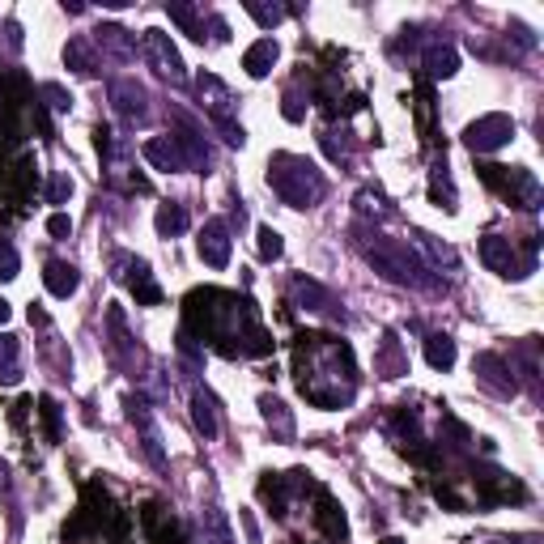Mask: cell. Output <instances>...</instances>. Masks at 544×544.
<instances>
[{
    "mask_svg": "<svg viewBox=\"0 0 544 544\" xmlns=\"http://www.w3.org/2000/svg\"><path fill=\"white\" fill-rule=\"evenodd\" d=\"M183 320H188V332H200V340H208L225 357L272 353V337L264 332L251 298L225 294V289H192L183 303Z\"/></svg>",
    "mask_w": 544,
    "mask_h": 544,
    "instance_id": "1",
    "label": "cell"
},
{
    "mask_svg": "<svg viewBox=\"0 0 544 544\" xmlns=\"http://www.w3.org/2000/svg\"><path fill=\"white\" fill-rule=\"evenodd\" d=\"M268 188L289 208H315L328 196V179L315 162L298 158V154H272L268 162Z\"/></svg>",
    "mask_w": 544,
    "mask_h": 544,
    "instance_id": "2",
    "label": "cell"
},
{
    "mask_svg": "<svg viewBox=\"0 0 544 544\" xmlns=\"http://www.w3.org/2000/svg\"><path fill=\"white\" fill-rule=\"evenodd\" d=\"M374 247H366V259L374 264V272H383L387 281H396V285H421V289H438V281L430 276V268L421 264V259L400 247V242L383 239V234H374Z\"/></svg>",
    "mask_w": 544,
    "mask_h": 544,
    "instance_id": "3",
    "label": "cell"
},
{
    "mask_svg": "<svg viewBox=\"0 0 544 544\" xmlns=\"http://www.w3.org/2000/svg\"><path fill=\"white\" fill-rule=\"evenodd\" d=\"M196 94H200V107L208 111L213 128L222 132V141L239 149V145L247 141V132H242V124H234V119H230V111H234V94H230V90H225V85L213 77V73H200V77H196Z\"/></svg>",
    "mask_w": 544,
    "mask_h": 544,
    "instance_id": "4",
    "label": "cell"
},
{
    "mask_svg": "<svg viewBox=\"0 0 544 544\" xmlns=\"http://www.w3.org/2000/svg\"><path fill=\"white\" fill-rule=\"evenodd\" d=\"M480 179L494 188L497 196H506L514 208H540V183H536V175L531 171H523V166H477Z\"/></svg>",
    "mask_w": 544,
    "mask_h": 544,
    "instance_id": "5",
    "label": "cell"
},
{
    "mask_svg": "<svg viewBox=\"0 0 544 544\" xmlns=\"http://www.w3.org/2000/svg\"><path fill=\"white\" fill-rule=\"evenodd\" d=\"M514 141V119L511 115H480L464 128V145L472 154H494L502 145Z\"/></svg>",
    "mask_w": 544,
    "mask_h": 544,
    "instance_id": "6",
    "label": "cell"
},
{
    "mask_svg": "<svg viewBox=\"0 0 544 544\" xmlns=\"http://www.w3.org/2000/svg\"><path fill=\"white\" fill-rule=\"evenodd\" d=\"M480 259H485L497 276H514V281H519V276H528V272L536 268V259L519 256V251H514V242L502 239V234H485V239H480Z\"/></svg>",
    "mask_w": 544,
    "mask_h": 544,
    "instance_id": "7",
    "label": "cell"
},
{
    "mask_svg": "<svg viewBox=\"0 0 544 544\" xmlns=\"http://www.w3.org/2000/svg\"><path fill=\"white\" fill-rule=\"evenodd\" d=\"M145 51H149V60H154V68H158L166 81H175V85H183L188 81V68H183V56H179V48L171 43V34L162 31H145Z\"/></svg>",
    "mask_w": 544,
    "mask_h": 544,
    "instance_id": "8",
    "label": "cell"
},
{
    "mask_svg": "<svg viewBox=\"0 0 544 544\" xmlns=\"http://www.w3.org/2000/svg\"><path fill=\"white\" fill-rule=\"evenodd\" d=\"M472 370H477L480 387H489V391H494V396H502V400H511L514 391H519V383H514V370L506 366L497 353H477Z\"/></svg>",
    "mask_w": 544,
    "mask_h": 544,
    "instance_id": "9",
    "label": "cell"
},
{
    "mask_svg": "<svg viewBox=\"0 0 544 544\" xmlns=\"http://www.w3.org/2000/svg\"><path fill=\"white\" fill-rule=\"evenodd\" d=\"M477 497L480 506H497V502H528V489L506 472H480L477 477Z\"/></svg>",
    "mask_w": 544,
    "mask_h": 544,
    "instance_id": "10",
    "label": "cell"
},
{
    "mask_svg": "<svg viewBox=\"0 0 544 544\" xmlns=\"http://www.w3.org/2000/svg\"><path fill=\"white\" fill-rule=\"evenodd\" d=\"M315 528H320L332 544H345V540H349V519H345L340 502L328 494V489H315Z\"/></svg>",
    "mask_w": 544,
    "mask_h": 544,
    "instance_id": "11",
    "label": "cell"
},
{
    "mask_svg": "<svg viewBox=\"0 0 544 544\" xmlns=\"http://www.w3.org/2000/svg\"><path fill=\"white\" fill-rule=\"evenodd\" d=\"M196 247H200V259H205L208 268H225V264H230V225H225L222 217L205 222Z\"/></svg>",
    "mask_w": 544,
    "mask_h": 544,
    "instance_id": "12",
    "label": "cell"
},
{
    "mask_svg": "<svg viewBox=\"0 0 544 544\" xmlns=\"http://www.w3.org/2000/svg\"><path fill=\"white\" fill-rule=\"evenodd\" d=\"M294 298L303 303V311H315V315H332V320L345 323V311H340V303L320 285V281H311V276H294Z\"/></svg>",
    "mask_w": 544,
    "mask_h": 544,
    "instance_id": "13",
    "label": "cell"
},
{
    "mask_svg": "<svg viewBox=\"0 0 544 544\" xmlns=\"http://www.w3.org/2000/svg\"><path fill=\"white\" fill-rule=\"evenodd\" d=\"M111 98H115V111L124 115L128 124H145V119H149V107H145L149 94H145L136 81H119V85L111 90Z\"/></svg>",
    "mask_w": 544,
    "mask_h": 544,
    "instance_id": "14",
    "label": "cell"
},
{
    "mask_svg": "<svg viewBox=\"0 0 544 544\" xmlns=\"http://www.w3.org/2000/svg\"><path fill=\"white\" fill-rule=\"evenodd\" d=\"M145 162L149 166H158L166 175H175V171H188V162H183V149H179L175 136H154V141H145Z\"/></svg>",
    "mask_w": 544,
    "mask_h": 544,
    "instance_id": "15",
    "label": "cell"
},
{
    "mask_svg": "<svg viewBox=\"0 0 544 544\" xmlns=\"http://www.w3.org/2000/svg\"><path fill=\"white\" fill-rule=\"evenodd\" d=\"M145 531H149V540L154 544H183V531L171 514H162L158 502H149L145 506Z\"/></svg>",
    "mask_w": 544,
    "mask_h": 544,
    "instance_id": "16",
    "label": "cell"
},
{
    "mask_svg": "<svg viewBox=\"0 0 544 544\" xmlns=\"http://www.w3.org/2000/svg\"><path fill=\"white\" fill-rule=\"evenodd\" d=\"M259 497H264V506H268L276 519H285L289 514V477L264 472V477H259Z\"/></svg>",
    "mask_w": 544,
    "mask_h": 544,
    "instance_id": "17",
    "label": "cell"
},
{
    "mask_svg": "<svg viewBox=\"0 0 544 544\" xmlns=\"http://www.w3.org/2000/svg\"><path fill=\"white\" fill-rule=\"evenodd\" d=\"M276 56H281V48H276V39H259V43H251L247 48V56H242V68H247V77H268L272 65H276Z\"/></svg>",
    "mask_w": 544,
    "mask_h": 544,
    "instance_id": "18",
    "label": "cell"
},
{
    "mask_svg": "<svg viewBox=\"0 0 544 544\" xmlns=\"http://www.w3.org/2000/svg\"><path fill=\"white\" fill-rule=\"evenodd\" d=\"M43 281H48V289L56 298H73L81 285V272L73 268V264H65V259H51L48 272H43Z\"/></svg>",
    "mask_w": 544,
    "mask_h": 544,
    "instance_id": "19",
    "label": "cell"
},
{
    "mask_svg": "<svg viewBox=\"0 0 544 544\" xmlns=\"http://www.w3.org/2000/svg\"><path fill=\"white\" fill-rule=\"evenodd\" d=\"M374 370H379L383 379H400L404 370H408V362H404V353H400V340L391 337V332L383 337V349L374 357Z\"/></svg>",
    "mask_w": 544,
    "mask_h": 544,
    "instance_id": "20",
    "label": "cell"
},
{
    "mask_svg": "<svg viewBox=\"0 0 544 544\" xmlns=\"http://www.w3.org/2000/svg\"><path fill=\"white\" fill-rule=\"evenodd\" d=\"M22 345H17V337H0V383L4 387H13V383H22Z\"/></svg>",
    "mask_w": 544,
    "mask_h": 544,
    "instance_id": "21",
    "label": "cell"
},
{
    "mask_svg": "<svg viewBox=\"0 0 544 544\" xmlns=\"http://www.w3.org/2000/svg\"><path fill=\"white\" fill-rule=\"evenodd\" d=\"M426 362H430L434 370H451L455 366V340H451L447 332H430V337H426Z\"/></svg>",
    "mask_w": 544,
    "mask_h": 544,
    "instance_id": "22",
    "label": "cell"
},
{
    "mask_svg": "<svg viewBox=\"0 0 544 544\" xmlns=\"http://www.w3.org/2000/svg\"><path fill=\"white\" fill-rule=\"evenodd\" d=\"M132 294H136V303L145 306H158L162 303V289L154 285V276H149V264H141V259H132Z\"/></svg>",
    "mask_w": 544,
    "mask_h": 544,
    "instance_id": "23",
    "label": "cell"
},
{
    "mask_svg": "<svg viewBox=\"0 0 544 544\" xmlns=\"http://www.w3.org/2000/svg\"><path fill=\"white\" fill-rule=\"evenodd\" d=\"M65 65L73 68V73H81V77H94V73H98V60H94V51H90L85 39H68Z\"/></svg>",
    "mask_w": 544,
    "mask_h": 544,
    "instance_id": "24",
    "label": "cell"
},
{
    "mask_svg": "<svg viewBox=\"0 0 544 544\" xmlns=\"http://www.w3.org/2000/svg\"><path fill=\"white\" fill-rule=\"evenodd\" d=\"M430 200H434L438 208L455 213V183H451V175H447V162H438V166H434V175H430Z\"/></svg>",
    "mask_w": 544,
    "mask_h": 544,
    "instance_id": "25",
    "label": "cell"
},
{
    "mask_svg": "<svg viewBox=\"0 0 544 544\" xmlns=\"http://www.w3.org/2000/svg\"><path fill=\"white\" fill-rule=\"evenodd\" d=\"M259 408H264V421L268 426H276V438H294V417H289V408L276 396H259Z\"/></svg>",
    "mask_w": 544,
    "mask_h": 544,
    "instance_id": "26",
    "label": "cell"
},
{
    "mask_svg": "<svg viewBox=\"0 0 544 544\" xmlns=\"http://www.w3.org/2000/svg\"><path fill=\"white\" fill-rule=\"evenodd\" d=\"M455 68H460V56H455V48H430V51H426V73H430L434 81L455 77Z\"/></svg>",
    "mask_w": 544,
    "mask_h": 544,
    "instance_id": "27",
    "label": "cell"
},
{
    "mask_svg": "<svg viewBox=\"0 0 544 544\" xmlns=\"http://www.w3.org/2000/svg\"><path fill=\"white\" fill-rule=\"evenodd\" d=\"M154 225H158L162 239H175V234L188 230V208H183V205H162L158 217H154Z\"/></svg>",
    "mask_w": 544,
    "mask_h": 544,
    "instance_id": "28",
    "label": "cell"
},
{
    "mask_svg": "<svg viewBox=\"0 0 544 544\" xmlns=\"http://www.w3.org/2000/svg\"><path fill=\"white\" fill-rule=\"evenodd\" d=\"M192 421L205 438H217V413H213V400H208L205 391H196L192 396Z\"/></svg>",
    "mask_w": 544,
    "mask_h": 544,
    "instance_id": "29",
    "label": "cell"
},
{
    "mask_svg": "<svg viewBox=\"0 0 544 544\" xmlns=\"http://www.w3.org/2000/svg\"><path fill=\"white\" fill-rule=\"evenodd\" d=\"M166 13H171V22H179L183 31L192 34L196 43H205V22L196 17V9H192V4H179V0H171V4H166Z\"/></svg>",
    "mask_w": 544,
    "mask_h": 544,
    "instance_id": "30",
    "label": "cell"
},
{
    "mask_svg": "<svg viewBox=\"0 0 544 544\" xmlns=\"http://www.w3.org/2000/svg\"><path fill=\"white\" fill-rule=\"evenodd\" d=\"M417 242H421V247L430 251V259L438 264V268H443V259H447V268H455V251H451L447 242H438L434 234H426V230H417Z\"/></svg>",
    "mask_w": 544,
    "mask_h": 544,
    "instance_id": "31",
    "label": "cell"
},
{
    "mask_svg": "<svg viewBox=\"0 0 544 544\" xmlns=\"http://www.w3.org/2000/svg\"><path fill=\"white\" fill-rule=\"evenodd\" d=\"M259 239V259H281V251H285V242H281V234L272 230V225H259L256 230Z\"/></svg>",
    "mask_w": 544,
    "mask_h": 544,
    "instance_id": "32",
    "label": "cell"
},
{
    "mask_svg": "<svg viewBox=\"0 0 544 544\" xmlns=\"http://www.w3.org/2000/svg\"><path fill=\"white\" fill-rule=\"evenodd\" d=\"M205 528H208V544H234L230 540V528H225V514L217 506L205 511Z\"/></svg>",
    "mask_w": 544,
    "mask_h": 544,
    "instance_id": "33",
    "label": "cell"
},
{
    "mask_svg": "<svg viewBox=\"0 0 544 544\" xmlns=\"http://www.w3.org/2000/svg\"><path fill=\"white\" fill-rule=\"evenodd\" d=\"M39 417H43L48 443H56V438H60V404L51 400V396H43V400H39Z\"/></svg>",
    "mask_w": 544,
    "mask_h": 544,
    "instance_id": "34",
    "label": "cell"
},
{
    "mask_svg": "<svg viewBox=\"0 0 544 544\" xmlns=\"http://www.w3.org/2000/svg\"><path fill=\"white\" fill-rule=\"evenodd\" d=\"M102 39H98V43H107V48L115 51V56H124V60H128L132 56V43H128V31H119V26H102Z\"/></svg>",
    "mask_w": 544,
    "mask_h": 544,
    "instance_id": "35",
    "label": "cell"
},
{
    "mask_svg": "<svg viewBox=\"0 0 544 544\" xmlns=\"http://www.w3.org/2000/svg\"><path fill=\"white\" fill-rule=\"evenodd\" d=\"M247 13L256 17L259 26H276V22L285 17V9H281V4H259V0H247Z\"/></svg>",
    "mask_w": 544,
    "mask_h": 544,
    "instance_id": "36",
    "label": "cell"
},
{
    "mask_svg": "<svg viewBox=\"0 0 544 544\" xmlns=\"http://www.w3.org/2000/svg\"><path fill=\"white\" fill-rule=\"evenodd\" d=\"M68 196H73V179H68V175H56V179L48 183V200H51V205H65Z\"/></svg>",
    "mask_w": 544,
    "mask_h": 544,
    "instance_id": "37",
    "label": "cell"
},
{
    "mask_svg": "<svg viewBox=\"0 0 544 544\" xmlns=\"http://www.w3.org/2000/svg\"><path fill=\"white\" fill-rule=\"evenodd\" d=\"M48 234H51V239H68V234H73V217H68V213H51V217H48Z\"/></svg>",
    "mask_w": 544,
    "mask_h": 544,
    "instance_id": "38",
    "label": "cell"
},
{
    "mask_svg": "<svg viewBox=\"0 0 544 544\" xmlns=\"http://www.w3.org/2000/svg\"><path fill=\"white\" fill-rule=\"evenodd\" d=\"M43 98L51 102V111H68L73 107V94H65L60 85H43Z\"/></svg>",
    "mask_w": 544,
    "mask_h": 544,
    "instance_id": "39",
    "label": "cell"
},
{
    "mask_svg": "<svg viewBox=\"0 0 544 544\" xmlns=\"http://www.w3.org/2000/svg\"><path fill=\"white\" fill-rule=\"evenodd\" d=\"M434 497H438L443 506H451V511H468V506H464V497L455 494L451 485H434Z\"/></svg>",
    "mask_w": 544,
    "mask_h": 544,
    "instance_id": "40",
    "label": "cell"
},
{
    "mask_svg": "<svg viewBox=\"0 0 544 544\" xmlns=\"http://www.w3.org/2000/svg\"><path fill=\"white\" fill-rule=\"evenodd\" d=\"M13 276H17V256H13V247L0 242V281H13Z\"/></svg>",
    "mask_w": 544,
    "mask_h": 544,
    "instance_id": "41",
    "label": "cell"
},
{
    "mask_svg": "<svg viewBox=\"0 0 544 544\" xmlns=\"http://www.w3.org/2000/svg\"><path fill=\"white\" fill-rule=\"evenodd\" d=\"M281 111H285V119H294V124L303 119V107H298V98L294 94H285V107H281Z\"/></svg>",
    "mask_w": 544,
    "mask_h": 544,
    "instance_id": "42",
    "label": "cell"
},
{
    "mask_svg": "<svg viewBox=\"0 0 544 544\" xmlns=\"http://www.w3.org/2000/svg\"><path fill=\"white\" fill-rule=\"evenodd\" d=\"M239 519H242V528H247V540H251V544H259V528H256V519H251V514H247V511H242Z\"/></svg>",
    "mask_w": 544,
    "mask_h": 544,
    "instance_id": "43",
    "label": "cell"
},
{
    "mask_svg": "<svg viewBox=\"0 0 544 544\" xmlns=\"http://www.w3.org/2000/svg\"><path fill=\"white\" fill-rule=\"evenodd\" d=\"M9 315H13V306H9L4 298H0V323H9Z\"/></svg>",
    "mask_w": 544,
    "mask_h": 544,
    "instance_id": "44",
    "label": "cell"
},
{
    "mask_svg": "<svg viewBox=\"0 0 544 544\" xmlns=\"http://www.w3.org/2000/svg\"><path fill=\"white\" fill-rule=\"evenodd\" d=\"M379 544H404V540H400V536H387V540H379Z\"/></svg>",
    "mask_w": 544,
    "mask_h": 544,
    "instance_id": "45",
    "label": "cell"
},
{
    "mask_svg": "<svg viewBox=\"0 0 544 544\" xmlns=\"http://www.w3.org/2000/svg\"><path fill=\"white\" fill-rule=\"evenodd\" d=\"M298 544H303V540H298Z\"/></svg>",
    "mask_w": 544,
    "mask_h": 544,
    "instance_id": "46",
    "label": "cell"
}]
</instances>
